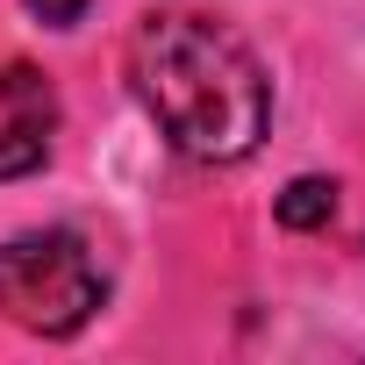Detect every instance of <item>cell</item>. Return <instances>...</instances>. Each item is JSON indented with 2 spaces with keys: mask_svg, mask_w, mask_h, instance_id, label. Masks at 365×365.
Masks as SVG:
<instances>
[{
  "mask_svg": "<svg viewBox=\"0 0 365 365\" xmlns=\"http://www.w3.org/2000/svg\"><path fill=\"white\" fill-rule=\"evenodd\" d=\"M129 93L187 165H244L272 122L258 51L201 8H150L129 29Z\"/></svg>",
  "mask_w": 365,
  "mask_h": 365,
  "instance_id": "obj_1",
  "label": "cell"
},
{
  "mask_svg": "<svg viewBox=\"0 0 365 365\" xmlns=\"http://www.w3.org/2000/svg\"><path fill=\"white\" fill-rule=\"evenodd\" d=\"M108 308V272L79 230H22L0 244V322L29 336H79Z\"/></svg>",
  "mask_w": 365,
  "mask_h": 365,
  "instance_id": "obj_2",
  "label": "cell"
},
{
  "mask_svg": "<svg viewBox=\"0 0 365 365\" xmlns=\"http://www.w3.org/2000/svg\"><path fill=\"white\" fill-rule=\"evenodd\" d=\"M0 179H29L51 158V129H58V93L36 65H0Z\"/></svg>",
  "mask_w": 365,
  "mask_h": 365,
  "instance_id": "obj_3",
  "label": "cell"
},
{
  "mask_svg": "<svg viewBox=\"0 0 365 365\" xmlns=\"http://www.w3.org/2000/svg\"><path fill=\"white\" fill-rule=\"evenodd\" d=\"M272 215H279V230H322L329 215H336V179H294V187L272 201Z\"/></svg>",
  "mask_w": 365,
  "mask_h": 365,
  "instance_id": "obj_4",
  "label": "cell"
},
{
  "mask_svg": "<svg viewBox=\"0 0 365 365\" xmlns=\"http://www.w3.org/2000/svg\"><path fill=\"white\" fill-rule=\"evenodd\" d=\"M86 8H93V0H29V15L43 29H72V22H86Z\"/></svg>",
  "mask_w": 365,
  "mask_h": 365,
  "instance_id": "obj_5",
  "label": "cell"
}]
</instances>
